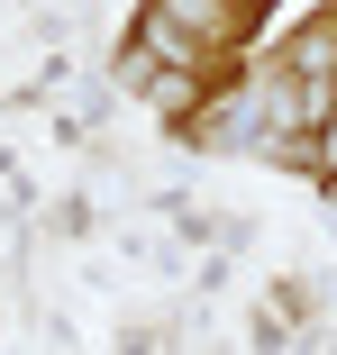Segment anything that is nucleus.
Wrapping results in <instances>:
<instances>
[{
	"label": "nucleus",
	"instance_id": "nucleus-2",
	"mask_svg": "<svg viewBox=\"0 0 337 355\" xmlns=\"http://www.w3.org/2000/svg\"><path fill=\"white\" fill-rule=\"evenodd\" d=\"M319 155H328V164H337V128H328V146H319Z\"/></svg>",
	"mask_w": 337,
	"mask_h": 355
},
{
	"label": "nucleus",
	"instance_id": "nucleus-1",
	"mask_svg": "<svg viewBox=\"0 0 337 355\" xmlns=\"http://www.w3.org/2000/svg\"><path fill=\"white\" fill-rule=\"evenodd\" d=\"M164 19H182V28H219L228 10H219V0H164Z\"/></svg>",
	"mask_w": 337,
	"mask_h": 355
}]
</instances>
